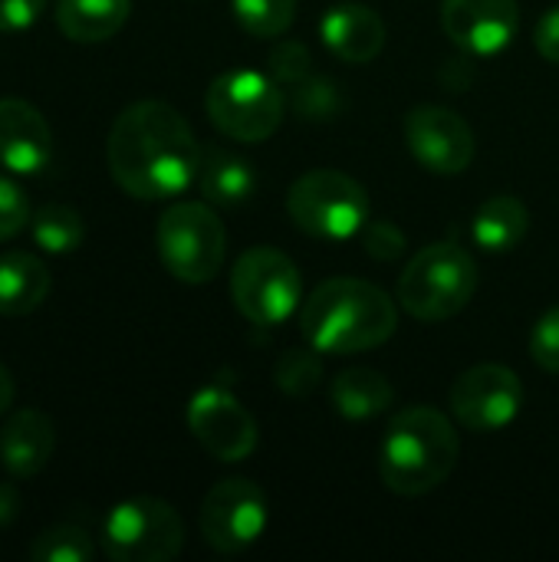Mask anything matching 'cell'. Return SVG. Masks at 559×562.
I'll return each mask as SVG.
<instances>
[{"instance_id":"1","label":"cell","mask_w":559,"mask_h":562,"mask_svg":"<svg viewBox=\"0 0 559 562\" xmlns=\"http://www.w3.org/2000/svg\"><path fill=\"white\" fill-rule=\"evenodd\" d=\"M105 158L125 194L138 201H165L181 194L198 178L201 145L178 109L145 99L115 115Z\"/></svg>"},{"instance_id":"2","label":"cell","mask_w":559,"mask_h":562,"mask_svg":"<svg viewBox=\"0 0 559 562\" xmlns=\"http://www.w3.org/2000/svg\"><path fill=\"white\" fill-rule=\"evenodd\" d=\"M395 326V300L359 277H333L320 283L300 310L303 339L329 356L376 349L392 339Z\"/></svg>"},{"instance_id":"3","label":"cell","mask_w":559,"mask_h":562,"mask_svg":"<svg viewBox=\"0 0 559 562\" xmlns=\"http://www.w3.org/2000/svg\"><path fill=\"white\" fill-rule=\"evenodd\" d=\"M458 431L448 415L428 405L399 412L379 448V477L399 497L438 491L458 464Z\"/></svg>"},{"instance_id":"4","label":"cell","mask_w":559,"mask_h":562,"mask_svg":"<svg viewBox=\"0 0 559 562\" xmlns=\"http://www.w3.org/2000/svg\"><path fill=\"white\" fill-rule=\"evenodd\" d=\"M478 293V263L455 244L418 250L399 277V306L422 319L441 323L458 316Z\"/></svg>"},{"instance_id":"5","label":"cell","mask_w":559,"mask_h":562,"mask_svg":"<svg viewBox=\"0 0 559 562\" xmlns=\"http://www.w3.org/2000/svg\"><path fill=\"white\" fill-rule=\"evenodd\" d=\"M369 191L346 171L316 168L293 181L287 194L290 221L316 240H346L369 224Z\"/></svg>"},{"instance_id":"6","label":"cell","mask_w":559,"mask_h":562,"mask_svg":"<svg viewBox=\"0 0 559 562\" xmlns=\"http://www.w3.org/2000/svg\"><path fill=\"white\" fill-rule=\"evenodd\" d=\"M204 109L221 135L234 142H264L280 128L287 115V95L267 72L227 69L208 86Z\"/></svg>"},{"instance_id":"7","label":"cell","mask_w":559,"mask_h":562,"mask_svg":"<svg viewBox=\"0 0 559 562\" xmlns=\"http://www.w3.org/2000/svg\"><path fill=\"white\" fill-rule=\"evenodd\" d=\"M165 270L181 283H211L221 273L227 234L217 214L201 201L171 204L155 227Z\"/></svg>"},{"instance_id":"8","label":"cell","mask_w":559,"mask_h":562,"mask_svg":"<svg viewBox=\"0 0 559 562\" xmlns=\"http://www.w3.org/2000/svg\"><path fill=\"white\" fill-rule=\"evenodd\" d=\"M303 283L297 263L277 247H250L231 270V300L254 326H280L300 306Z\"/></svg>"},{"instance_id":"9","label":"cell","mask_w":559,"mask_h":562,"mask_svg":"<svg viewBox=\"0 0 559 562\" xmlns=\"http://www.w3.org/2000/svg\"><path fill=\"white\" fill-rule=\"evenodd\" d=\"M185 547L178 510L158 497H132L109 510L102 524V550L115 562H168Z\"/></svg>"},{"instance_id":"10","label":"cell","mask_w":559,"mask_h":562,"mask_svg":"<svg viewBox=\"0 0 559 562\" xmlns=\"http://www.w3.org/2000/svg\"><path fill=\"white\" fill-rule=\"evenodd\" d=\"M270 520V501L260 484L244 477H227L214 484L201 504L198 527L211 550L234 557L250 550Z\"/></svg>"},{"instance_id":"11","label":"cell","mask_w":559,"mask_h":562,"mask_svg":"<svg viewBox=\"0 0 559 562\" xmlns=\"http://www.w3.org/2000/svg\"><path fill=\"white\" fill-rule=\"evenodd\" d=\"M524 408V382L514 369L484 362L461 372L451 385V415L474 435L507 428Z\"/></svg>"},{"instance_id":"12","label":"cell","mask_w":559,"mask_h":562,"mask_svg":"<svg viewBox=\"0 0 559 562\" xmlns=\"http://www.w3.org/2000/svg\"><path fill=\"white\" fill-rule=\"evenodd\" d=\"M188 428L198 445L224 464L247 461L257 448L254 415L221 385L194 392V398L188 402Z\"/></svg>"},{"instance_id":"13","label":"cell","mask_w":559,"mask_h":562,"mask_svg":"<svg viewBox=\"0 0 559 562\" xmlns=\"http://www.w3.org/2000/svg\"><path fill=\"white\" fill-rule=\"evenodd\" d=\"M405 142L432 175H461L478 151L471 125L445 105H415L405 115Z\"/></svg>"},{"instance_id":"14","label":"cell","mask_w":559,"mask_h":562,"mask_svg":"<svg viewBox=\"0 0 559 562\" xmlns=\"http://www.w3.org/2000/svg\"><path fill=\"white\" fill-rule=\"evenodd\" d=\"M448 40L471 56H497L521 30L517 0H441Z\"/></svg>"},{"instance_id":"15","label":"cell","mask_w":559,"mask_h":562,"mask_svg":"<svg viewBox=\"0 0 559 562\" xmlns=\"http://www.w3.org/2000/svg\"><path fill=\"white\" fill-rule=\"evenodd\" d=\"M53 132L26 99H0V165L16 175H36L49 165Z\"/></svg>"},{"instance_id":"16","label":"cell","mask_w":559,"mask_h":562,"mask_svg":"<svg viewBox=\"0 0 559 562\" xmlns=\"http://www.w3.org/2000/svg\"><path fill=\"white\" fill-rule=\"evenodd\" d=\"M53 448H56L53 422H49V415H43L36 408L13 412L7 418V425L0 428V464L16 481L36 477L49 464Z\"/></svg>"},{"instance_id":"17","label":"cell","mask_w":559,"mask_h":562,"mask_svg":"<svg viewBox=\"0 0 559 562\" xmlns=\"http://www.w3.org/2000/svg\"><path fill=\"white\" fill-rule=\"evenodd\" d=\"M320 36L333 56L346 63H369L385 46V23L366 3H336L323 13Z\"/></svg>"},{"instance_id":"18","label":"cell","mask_w":559,"mask_h":562,"mask_svg":"<svg viewBox=\"0 0 559 562\" xmlns=\"http://www.w3.org/2000/svg\"><path fill=\"white\" fill-rule=\"evenodd\" d=\"M194 181H198L204 201H211L217 207H241L257 191L254 165L227 148H217V145L201 148V165H198Z\"/></svg>"},{"instance_id":"19","label":"cell","mask_w":559,"mask_h":562,"mask_svg":"<svg viewBox=\"0 0 559 562\" xmlns=\"http://www.w3.org/2000/svg\"><path fill=\"white\" fill-rule=\"evenodd\" d=\"M49 296V270L26 250L0 254V316H30Z\"/></svg>"},{"instance_id":"20","label":"cell","mask_w":559,"mask_h":562,"mask_svg":"<svg viewBox=\"0 0 559 562\" xmlns=\"http://www.w3.org/2000/svg\"><path fill=\"white\" fill-rule=\"evenodd\" d=\"M530 231V211L521 198L514 194H494L488 198L471 224L474 240L488 250V254H511L514 247L524 244Z\"/></svg>"},{"instance_id":"21","label":"cell","mask_w":559,"mask_h":562,"mask_svg":"<svg viewBox=\"0 0 559 562\" xmlns=\"http://www.w3.org/2000/svg\"><path fill=\"white\" fill-rule=\"evenodd\" d=\"M132 0H56V26L72 43H102L128 20Z\"/></svg>"},{"instance_id":"22","label":"cell","mask_w":559,"mask_h":562,"mask_svg":"<svg viewBox=\"0 0 559 562\" xmlns=\"http://www.w3.org/2000/svg\"><path fill=\"white\" fill-rule=\"evenodd\" d=\"M395 398L392 382L376 369H346L333 379V405L349 422L382 415Z\"/></svg>"},{"instance_id":"23","label":"cell","mask_w":559,"mask_h":562,"mask_svg":"<svg viewBox=\"0 0 559 562\" xmlns=\"http://www.w3.org/2000/svg\"><path fill=\"white\" fill-rule=\"evenodd\" d=\"M30 234H33V244L43 250V254H72L82 247L86 240V224H82V214L69 204H43L33 217H30Z\"/></svg>"},{"instance_id":"24","label":"cell","mask_w":559,"mask_h":562,"mask_svg":"<svg viewBox=\"0 0 559 562\" xmlns=\"http://www.w3.org/2000/svg\"><path fill=\"white\" fill-rule=\"evenodd\" d=\"M234 20L257 40L283 36L297 16V0H231Z\"/></svg>"},{"instance_id":"25","label":"cell","mask_w":559,"mask_h":562,"mask_svg":"<svg viewBox=\"0 0 559 562\" xmlns=\"http://www.w3.org/2000/svg\"><path fill=\"white\" fill-rule=\"evenodd\" d=\"M30 557L33 562H89L96 557V543L82 527L59 524L33 540Z\"/></svg>"},{"instance_id":"26","label":"cell","mask_w":559,"mask_h":562,"mask_svg":"<svg viewBox=\"0 0 559 562\" xmlns=\"http://www.w3.org/2000/svg\"><path fill=\"white\" fill-rule=\"evenodd\" d=\"M323 379V362H320V349H313L306 342V349H287L277 366H273V382L283 395L303 398L310 395Z\"/></svg>"},{"instance_id":"27","label":"cell","mask_w":559,"mask_h":562,"mask_svg":"<svg viewBox=\"0 0 559 562\" xmlns=\"http://www.w3.org/2000/svg\"><path fill=\"white\" fill-rule=\"evenodd\" d=\"M293 109L300 112V119L326 122V119H333L343 109V95L336 92V86L329 79L306 76L303 82L293 86Z\"/></svg>"},{"instance_id":"28","label":"cell","mask_w":559,"mask_h":562,"mask_svg":"<svg viewBox=\"0 0 559 562\" xmlns=\"http://www.w3.org/2000/svg\"><path fill=\"white\" fill-rule=\"evenodd\" d=\"M270 76L280 82V86H297L303 82L306 76H313V56L310 49L300 43V40H287L273 49L270 56Z\"/></svg>"},{"instance_id":"29","label":"cell","mask_w":559,"mask_h":562,"mask_svg":"<svg viewBox=\"0 0 559 562\" xmlns=\"http://www.w3.org/2000/svg\"><path fill=\"white\" fill-rule=\"evenodd\" d=\"M30 201L23 194V188L16 181H10L7 175H0V244L16 237L26 224H30Z\"/></svg>"},{"instance_id":"30","label":"cell","mask_w":559,"mask_h":562,"mask_svg":"<svg viewBox=\"0 0 559 562\" xmlns=\"http://www.w3.org/2000/svg\"><path fill=\"white\" fill-rule=\"evenodd\" d=\"M530 356L544 372L559 375V306L537 319L530 333Z\"/></svg>"},{"instance_id":"31","label":"cell","mask_w":559,"mask_h":562,"mask_svg":"<svg viewBox=\"0 0 559 562\" xmlns=\"http://www.w3.org/2000/svg\"><path fill=\"white\" fill-rule=\"evenodd\" d=\"M362 234H366V254L382 260V263L399 260L402 250H405V234L395 224H389V221H369L362 227Z\"/></svg>"},{"instance_id":"32","label":"cell","mask_w":559,"mask_h":562,"mask_svg":"<svg viewBox=\"0 0 559 562\" xmlns=\"http://www.w3.org/2000/svg\"><path fill=\"white\" fill-rule=\"evenodd\" d=\"M46 0H0V33H20L40 20Z\"/></svg>"},{"instance_id":"33","label":"cell","mask_w":559,"mask_h":562,"mask_svg":"<svg viewBox=\"0 0 559 562\" xmlns=\"http://www.w3.org/2000/svg\"><path fill=\"white\" fill-rule=\"evenodd\" d=\"M534 43H537V49H540L544 59L559 63V7H550V10L537 20Z\"/></svg>"},{"instance_id":"34","label":"cell","mask_w":559,"mask_h":562,"mask_svg":"<svg viewBox=\"0 0 559 562\" xmlns=\"http://www.w3.org/2000/svg\"><path fill=\"white\" fill-rule=\"evenodd\" d=\"M20 517V491L13 484H0V527H10Z\"/></svg>"},{"instance_id":"35","label":"cell","mask_w":559,"mask_h":562,"mask_svg":"<svg viewBox=\"0 0 559 562\" xmlns=\"http://www.w3.org/2000/svg\"><path fill=\"white\" fill-rule=\"evenodd\" d=\"M10 405H13V379H10L7 366L0 362V415H7Z\"/></svg>"}]
</instances>
